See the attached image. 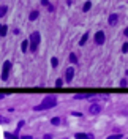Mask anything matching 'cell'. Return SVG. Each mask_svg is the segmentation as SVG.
<instances>
[{
  "instance_id": "obj_26",
  "label": "cell",
  "mask_w": 128,
  "mask_h": 139,
  "mask_svg": "<svg viewBox=\"0 0 128 139\" xmlns=\"http://www.w3.org/2000/svg\"><path fill=\"white\" fill-rule=\"evenodd\" d=\"M21 139H32V136H22Z\"/></svg>"
},
{
  "instance_id": "obj_1",
  "label": "cell",
  "mask_w": 128,
  "mask_h": 139,
  "mask_svg": "<svg viewBox=\"0 0 128 139\" xmlns=\"http://www.w3.org/2000/svg\"><path fill=\"white\" fill-rule=\"evenodd\" d=\"M57 104V98L54 95H48L46 98L40 103V104L35 107V111H44V109H51V107H54Z\"/></svg>"
},
{
  "instance_id": "obj_11",
  "label": "cell",
  "mask_w": 128,
  "mask_h": 139,
  "mask_svg": "<svg viewBox=\"0 0 128 139\" xmlns=\"http://www.w3.org/2000/svg\"><path fill=\"white\" fill-rule=\"evenodd\" d=\"M3 134H5L7 139H21V137H17V134H11V133H8V131H5Z\"/></svg>"
},
{
  "instance_id": "obj_18",
  "label": "cell",
  "mask_w": 128,
  "mask_h": 139,
  "mask_svg": "<svg viewBox=\"0 0 128 139\" xmlns=\"http://www.w3.org/2000/svg\"><path fill=\"white\" fill-rule=\"evenodd\" d=\"M51 65H52V66H57V65H59V60H57L55 57H52V59H51Z\"/></svg>"
},
{
  "instance_id": "obj_9",
  "label": "cell",
  "mask_w": 128,
  "mask_h": 139,
  "mask_svg": "<svg viewBox=\"0 0 128 139\" xmlns=\"http://www.w3.org/2000/svg\"><path fill=\"white\" fill-rule=\"evenodd\" d=\"M28 44H30V41H28V40H25V41H22V43H21V49H22V52H27Z\"/></svg>"
},
{
  "instance_id": "obj_19",
  "label": "cell",
  "mask_w": 128,
  "mask_h": 139,
  "mask_svg": "<svg viewBox=\"0 0 128 139\" xmlns=\"http://www.w3.org/2000/svg\"><path fill=\"white\" fill-rule=\"evenodd\" d=\"M120 137H122V134L119 133V134H112V136H108L106 139H120Z\"/></svg>"
},
{
  "instance_id": "obj_2",
  "label": "cell",
  "mask_w": 128,
  "mask_h": 139,
  "mask_svg": "<svg viewBox=\"0 0 128 139\" xmlns=\"http://www.w3.org/2000/svg\"><path fill=\"white\" fill-rule=\"evenodd\" d=\"M30 51L32 52H37V49H38V44H40V32H33L32 35H30Z\"/></svg>"
},
{
  "instance_id": "obj_24",
  "label": "cell",
  "mask_w": 128,
  "mask_h": 139,
  "mask_svg": "<svg viewBox=\"0 0 128 139\" xmlns=\"http://www.w3.org/2000/svg\"><path fill=\"white\" fill-rule=\"evenodd\" d=\"M41 5H46V7H49V5H51V3L48 2V0H41Z\"/></svg>"
},
{
  "instance_id": "obj_14",
  "label": "cell",
  "mask_w": 128,
  "mask_h": 139,
  "mask_svg": "<svg viewBox=\"0 0 128 139\" xmlns=\"http://www.w3.org/2000/svg\"><path fill=\"white\" fill-rule=\"evenodd\" d=\"M7 10H8V8L5 7V5H2V7H0V16H2V17L5 16V13H7Z\"/></svg>"
},
{
  "instance_id": "obj_4",
  "label": "cell",
  "mask_w": 128,
  "mask_h": 139,
  "mask_svg": "<svg viewBox=\"0 0 128 139\" xmlns=\"http://www.w3.org/2000/svg\"><path fill=\"white\" fill-rule=\"evenodd\" d=\"M104 40H106V37H104V32H97L95 33V43L100 46V44H104Z\"/></svg>"
},
{
  "instance_id": "obj_20",
  "label": "cell",
  "mask_w": 128,
  "mask_h": 139,
  "mask_svg": "<svg viewBox=\"0 0 128 139\" xmlns=\"http://www.w3.org/2000/svg\"><path fill=\"white\" fill-rule=\"evenodd\" d=\"M7 32H8V27H7V25H2V37H5Z\"/></svg>"
},
{
  "instance_id": "obj_15",
  "label": "cell",
  "mask_w": 128,
  "mask_h": 139,
  "mask_svg": "<svg viewBox=\"0 0 128 139\" xmlns=\"http://www.w3.org/2000/svg\"><path fill=\"white\" fill-rule=\"evenodd\" d=\"M70 60H71L73 63H78V57H76V54H70Z\"/></svg>"
},
{
  "instance_id": "obj_17",
  "label": "cell",
  "mask_w": 128,
  "mask_h": 139,
  "mask_svg": "<svg viewBox=\"0 0 128 139\" xmlns=\"http://www.w3.org/2000/svg\"><path fill=\"white\" fill-rule=\"evenodd\" d=\"M51 123H52V125H59V123H60V119H59V117H54V119L51 120Z\"/></svg>"
},
{
  "instance_id": "obj_25",
  "label": "cell",
  "mask_w": 128,
  "mask_h": 139,
  "mask_svg": "<svg viewBox=\"0 0 128 139\" xmlns=\"http://www.w3.org/2000/svg\"><path fill=\"white\" fill-rule=\"evenodd\" d=\"M43 139H52V134H44Z\"/></svg>"
},
{
  "instance_id": "obj_21",
  "label": "cell",
  "mask_w": 128,
  "mask_h": 139,
  "mask_svg": "<svg viewBox=\"0 0 128 139\" xmlns=\"http://www.w3.org/2000/svg\"><path fill=\"white\" fill-rule=\"evenodd\" d=\"M122 52H123V54H126V52H128V43H125L123 46H122Z\"/></svg>"
},
{
  "instance_id": "obj_16",
  "label": "cell",
  "mask_w": 128,
  "mask_h": 139,
  "mask_svg": "<svg viewBox=\"0 0 128 139\" xmlns=\"http://www.w3.org/2000/svg\"><path fill=\"white\" fill-rule=\"evenodd\" d=\"M90 7H92V3H90V2H85V3H84V7H82V10H84V11H89Z\"/></svg>"
},
{
  "instance_id": "obj_3",
  "label": "cell",
  "mask_w": 128,
  "mask_h": 139,
  "mask_svg": "<svg viewBox=\"0 0 128 139\" xmlns=\"http://www.w3.org/2000/svg\"><path fill=\"white\" fill-rule=\"evenodd\" d=\"M10 68H11V62H5L3 63V68H2V79L3 81H7L8 79V73H10Z\"/></svg>"
},
{
  "instance_id": "obj_5",
  "label": "cell",
  "mask_w": 128,
  "mask_h": 139,
  "mask_svg": "<svg viewBox=\"0 0 128 139\" xmlns=\"http://www.w3.org/2000/svg\"><path fill=\"white\" fill-rule=\"evenodd\" d=\"M73 76H74V68H68L67 73H65V79L67 82H71L73 81Z\"/></svg>"
},
{
  "instance_id": "obj_12",
  "label": "cell",
  "mask_w": 128,
  "mask_h": 139,
  "mask_svg": "<svg viewBox=\"0 0 128 139\" xmlns=\"http://www.w3.org/2000/svg\"><path fill=\"white\" fill-rule=\"evenodd\" d=\"M87 40H89V33L85 32V33H84V37L81 38V41H79V44H81V46H82V44H85V41H87Z\"/></svg>"
},
{
  "instance_id": "obj_23",
  "label": "cell",
  "mask_w": 128,
  "mask_h": 139,
  "mask_svg": "<svg viewBox=\"0 0 128 139\" xmlns=\"http://www.w3.org/2000/svg\"><path fill=\"white\" fill-rule=\"evenodd\" d=\"M62 84H63L62 79H57V81H55V86H57V87H62Z\"/></svg>"
},
{
  "instance_id": "obj_6",
  "label": "cell",
  "mask_w": 128,
  "mask_h": 139,
  "mask_svg": "<svg viewBox=\"0 0 128 139\" xmlns=\"http://www.w3.org/2000/svg\"><path fill=\"white\" fill-rule=\"evenodd\" d=\"M76 139H93V136L85 134V133H76Z\"/></svg>"
},
{
  "instance_id": "obj_22",
  "label": "cell",
  "mask_w": 128,
  "mask_h": 139,
  "mask_svg": "<svg viewBox=\"0 0 128 139\" xmlns=\"http://www.w3.org/2000/svg\"><path fill=\"white\" fill-rule=\"evenodd\" d=\"M120 86H122V87H126V86H128L126 79H122V81H120Z\"/></svg>"
},
{
  "instance_id": "obj_13",
  "label": "cell",
  "mask_w": 128,
  "mask_h": 139,
  "mask_svg": "<svg viewBox=\"0 0 128 139\" xmlns=\"http://www.w3.org/2000/svg\"><path fill=\"white\" fill-rule=\"evenodd\" d=\"M89 96H90V93H79V95L74 96V98H76V100H81V98H89Z\"/></svg>"
},
{
  "instance_id": "obj_8",
  "label": "cell",
  "mask_w": 128,
  "mask_h": 139,
  "mask_svg": "<svg viewBox=\"0 0 128 139\" xmlns=\"http://www.w3.org/2000/svg\"><path fill=\"white\" fill-rule=\"evenodd\" d=\"M38 16H40V13H38L37 10H33L32 13L28 14V19H30V21H37V17H38Z\"/></svg>"
},
{
  "instance_id": "obj_27",
  "label": "cell",
  "mask_w": 128,
  "mask_h": 139,
  "mask_svg": "<svg viewBox=\"0 0 128 139\" xmlns=\"http://www.w3.org/2000/svg\"><path fill=\"white\" fill-rule=\"evenodd\" d=\"M125 37H128V27L125 29Z\"/></svg>"
},
{
  "instance_id": "obj_7",
  "label": "cell",
  "mask_w": 128,
  "mask_h": 139,
  "mask_svg": "<svg viewBox=\"0 0 128 139\" xmlns=\"http://www.w3.org/2000/svg\"><path fill=\"white\" fill-rule=\"evenodd\" d=\"M117 21H119V16L117 14H111V16H109V24H111V25H115Z\"/></svg>"
},
{
  "instance_id": "obj_10",
  "label": "cell",
  "mask_w": 128,
  "mask_h": 139,
  "mask_svg": "<svg viewBox=\"0 0 128 139\" xmlns=\"http://www.w3.org/2000/svg\"><path fill=\"white\" fill-rule=\"evenodd\" d=\"M100 111H101V107L98 106V104H92V106H90V112H92V114H98Z\"/></svg>"
}]
</instances>
